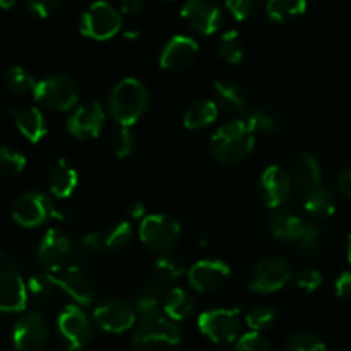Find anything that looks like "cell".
Returning a JSON list of instances; mask_svg holds the SVG:
<instances>
[{
	"label": "cell",
	"instance_id": "cell-1",
	"mask_svg": "<svg viewBox=\"0 0 351 351\" xmlns=\"http://www.w3.org/2000/svg\"><path fill=\"white\" fill-rule=\"evenodd\" d=\"M149 91L136 77H125L115 84L108 98V112L113 122L132 127L149 108Z\"/></svg>",
	"mask_w": 351,
	"mask_h": 351
},
{
	"label": "cell",
	"instance_id": "cell-2",
	"mask_svg": "<svg viewBox=\"0 0 351 351\" xmlns=\"http://www.w3.org/2000/svg\"><path fill=\"white\" fill-rule=\"evenodd\" d=\"M256 146V134L249 129L245 120H230L223 123L211 137V153L219 163L237 165L250 156Z\"/></svg>",
	"mask_w": 351,
	"mask_h": 351
},
{
	"label": "cell",
	"instance_id": "cell-3",
	"mask_svg": "<svg viewBox=\"0 0 351 351\" xmlns=\"http://www.w3.org/2000/svg\"><path fill=\"white\" fill-rule=\"evenodd\" d=\"M130 343L143 351L170 350L182 343V329L178 322L161 312L153 317L137 319Z\"/></svg>",
	"mask_w": 351,
	"mask_h": 351
},
{
	"label": "cell",
	"instance_id": "cell-4",
	"mask_svg": "<svg viewBox=\"0 0 351 351\" xmlns=\"http://www.w3.org/2000/svg\"><path fill=\"white\" fill-rule=\"evenodd\" d=\"M33 98L51 112H69L79 101L77 81L67 72H55L38 81Z\"/></svg>",
	"mask_w": 351,
	"mask_h": 351
},
{
	"label": "cell",
	"instance_id": "cell-5",
	"mask_svg": "<svg viewBox=\"0 0 351 351\" xmlns=\"http://www.w3.org/2000/svg\"><path fill=\"white\" fill-rule=\"evenodd\" d=\"M69 211L58 208L57 202L41 192L29 191L21 194L12 206V218L23 228H36L48 219H67Z\"/></svg>",
	"mask_w": 351,
	"mask_h": 351
},
{
	"label": "cell",
	"instance_id": "cell-6",
	"mask_svg": "<svg viewBox=\"0 0 351 351\" xmlns=\"http://www.w3.org/2000/svg\"><path fill=\"white\" fill-rule=\"evenodd\" d=\"M182 226L175 218L161 213L146 215L141 219L139 239L146 249L154 254H170L178 245Z\"/></svg>",
	"mask_w": 351,
	"mask_h": 351
},
{
	"label": "cell",
	"instance_id": "cell-7",
	"mask_svg": "<svg viewBox=\"0 0 351 351\" xmlns=\"http://www.w3.org/2000/svg\"><path fill=\"white\" fill-rule=\"evenodd\" d=\"M122 29V14L112 3L93 2L82 12L79 19V31L86 38L95 41H105L113 38Z\"/></svg>",
	"mask_w": 351,
	"mask_h": 351
},
{
	"label": "cell",
	"instance_id": "cell-8",
	"mask_svg": "<svg viewBox=\"0 0 351 351\" xmlns=\"http://www.w3.org/2000/svg\"><path fill=\"white\" fill-rule=\"evenodd\" d=\"M57 332L67 351H79L93 339V322L81 305L71 304L57 317Z\"/></svg>",
	"mask_w": 351,
	"mask_h": 351
},
{
	"label": "cell",
	"instance_id": "cell-9",
	"mask_svg": "<svg viewBox=\"0 0 351 351\" xmlns=\"http://www.w3.org/2000/svg\"><path fill=\"white\" fill-rule=\"evenodd\" d=\"M197 328L209 341L228 345L239 339L242 319L239 308H211L199 315Z\"/></svg>",
	"mask_w": 351,
	"mask_h": 351
},
{
	"label": "cell",
	"instance_id": "cell-10",
	"mask_svg": "<svg viewBox=\"0 0 351 351\" xmlns=\"http://www.w3.org/2000/svg\"><path fill=\"white\" fill-rule=\"evenodd\" d=\"M293 280L291 264L281 256L261 259L249 274V288L256 293H274Z\"/></svg>",
	"mask_w": 351,
	"mask_h": 351
},
{
	"label": "cell",
	"instance_id": "cell-11",
	"mask_svg": "<svg viewBox=\"0 0 351 351\" xmlns=\"http://www.w3.org/2000/svg\"><path fill=\"white\" fill-rule=\"evenodd\" d=\"M74 254L71 239L60 230H47L38 243V261L45 271L51 274L60 273L69 266Z\"/></svg>",
	"mask_w": 351,
	"mask_h": 351
},
{
	"label": "cell",
	"instance_id": "cell-12",
	"mask_svg": "<svg viewBox=\"0 0 351 351\" xmlns=\"http://www.w3.org/2000/svg\"><path fill=\"white\" fill-rule=\"evenodd\" d=\"M95 322L99 329L112 335H120L137 324V311L132 304L122 298H110L96 305L93 312Z\"/></svg>",
	"mask_w": 351,
	"mask_h": 351
},
{
	"label": "cell",
	"instance_id": "cell-13",
	"mask_svg": "<svg viewBox=\"0 0 351 351\" xmlns=\"http://www.w3.org/2000/svg\"><path fill=\"white\" fill-rule=\"evenodd\" d=\"M191 287L199 293L223 290L232 278V267L223 259H201L187 269Z\"/></svg>",
	"mask_w": 351,
	"mask_h": 351
},
{
	"label": "cell",
	"instance_id": "cell-14",
	"mask_svg": "<svg viewBox=\"0 0 351 351\" xmlns=\"http://www.w3.org/2000/svg\"><path fill=\"white\" fill-rule=\"evenodd\" d=\"M50 336L47 321L36 311L24 312L12 329V343L17 351H41Z\"/></svg>",
	"mask_w": 351,
	"mask_h": 351
},
{
	"label": "cell",
	"instance_id": "cell-15",
	"mask_svg": "<svg viewBox=\"0 0 351 351\" xmlns=\"http://www.w3.org/2000/svg\"><path fill=\"white\" fill-rule=\"evenodd\" d=\"M106 113L99 101L82 103L74 110L67 120V130L72 137L81 141H91L99 137L105 129Z\"/></svg>",
	"mask_w": 351,
	"mask_h": 351
},
{
	"label": "cell",
	"instance_id": "cell-16",
	"mask_svg": "<svg viewBox=\"0 0 351 351\" xmlns=\"http://www.w3.org/2000/svg\"><path fill=\"white\" fill-rule=\"evenodd\" d=\"M180 16L199 34H215L223 24V12L215 0H187Z\"/></svg>",
	"mask_w": 351,
	"mask_h": 351
},
{
	"label": "cell",
	"instance_id": "cell-17",
	"mask_svg": "<svg viewBox=\"0 0 351 351\" xmlns=\"http://www.w3.org/2000/svg\"><path fill=\"white\" fill-rule=\"evenodd\" d=\"M293 191L291 175L280 165H271L259 178V195L269 209H278L288 201Z\"/></svg>",
	"mask_w": 351,
	"mask_h": 351
},
{
	"label": "cell",
	"instance_id": "cell-18",
	"mask_svg": "<svg viewBox=\"0 0 351 351\" xmlns=\"http://www.w3.org/2000/svg\"><path fill=\"white\" fill-rule=\"evenodd\" d=\"M199 53V43L187 34L171 36L163 45L160 53V67L170 72L185 71L189 65L194 64Z\"/></svg>",
	"mask_w": 351,
	"mask_h": 351
},
{
	"label": "cell",
	"instance_id": "cell-19",
	"mask_svg": "<svg viewBox=\"0 0 351 351\" xmlns=\"http://www.w3.org/2000/svg\"><path fill=\"white\" fill-rule=\"evenodd\" d=\"M29 295L27 285L16 269H0V312H23Z\"/></svg>",
	"mask_w": 351,
	"mask_h": 351
},
{
	"label": "cell",
	"instance_id": "cell-20",
	"mask_svg": "<svg viewBox=\"0 0 351 351\" xmlns=\"http://www.w3.org/2000/svg\"><path fill=\"white\" fill-rule=\"evenodd\" d=\"M58 287L64 293H67L77 305L88 307L95 300V288L91 280L86 276L84 271L77 266H67L60 273L55 274Z\"/></svg>",
	"mask_w": 351,
	"mask_h": 351
},
{
	"label": "cell",
	"instance_id": "cell-21",
	"mask_svg": "<svg viewBox=\"0 0 351 351\" xmlns=\"http://www.w3.org/2000/svg\"><path fill=\"white\" fill-rule=\"evenodd\" d=\"M290 175L295 187L300 192H304V194L322 185L321 161L311 151H302V153L297 154Z\"/></svg>",
	"mask_w": 351,
	"mask_h": 351
},
{
	"label": "cell",
	"instance_id": "cell-22",
	"mask_svg": "<svg viewBox=\"0 0 351 351\" xmlns=\"http://www.w3.org/2000/svg\"><path fill=\"white\" fill-rule=\"evenodd\" d=\"M79 184L77 170L67 158H58L48 170V187L57 199H69Z\"/></svg>",
	"mask_w": 351,
	"mask_h": 351
},
{
	"label": "cell",
	"instance_id": "cell-23",
	"mask_svg": "<svg viewBox=\"0 0 351 351\" xmlns=\"http://www.w3.org/2000/svg\"><path fill=\"white\" fill-rule=\"evenodd\" d=\"M10 113H12L17 130L23 134L24 139L29 141L31 144H38L45 139V136L48 134V127L40 108L23 106V108L10 110Z\"/></svg>",
	"mask_w": 351,
	"mask_h": 351
},
{
	"label": "cell",
	"instance_id": "cell-24",
	"mask_svg": "<svg viewBox=\"0 0 351 351\" xmlns=\"http://www.w3.org/2000/svg\"><path fill=\"white\" fill-rule=\"evenodd\" d=\"M219 106L213 99H197L191 103L184 113V127L189 130H199L218 120Z\"/></svg>",
	"mask_w": 351,
	"mask_h": 351
},
{
	"label": "cell",
	"instance_id": "cell-25",
	"mask_svg": "<svg viewBox=\"0 0 351 351\" xmlns=\"http://www.w3.org/2000/svg\"><path fill=\"white\" fill-rule=\"evenodd\" d=\"M218 105L225 106L230 112H245L249 106V96L242 84L233 79H219L215 84Z\"/></svg>",
	"mask_w": 351,
	"mask_h": 351
},
{
	"label": "cell",
	"instance_id": "cell-26",
	"mask_svg": "<svg viewBox=\"0 0 351 351\" xmlns=\"http://www.w3.org/2000/svg\"><path fill=\"white\" fill-rule=\"evenodd\" d=\"M305 225H307V221L291 215V213H280L271 219L269 232L274 239L281 240V242L297 243L304 235Z\"/></svg>",
	"mask_w": 351,
	"mask_h": 351
},
{
	"label": "cell",
	"instance_id": "cell-27",
	"mask_svg": "<svg viewBox=\"0 0 351 351\" xmlns=\"http://www.w3.org/2000/svg\"><path fill=\"white\" fill-rule=\"evenodd\" d=\"M195 304L192 295L189 293L185 288H171L167 295H165L163 300V312L165 315H168L170 319H173L175 322H184L194 312Z\"/></svg>",
	"mask_w": 351,
	"mask_h": 351
},
{
	"label": "cell",
	"instance_id": "cell-28",
	"mask_svg": "<svg viewBox=\"0 0 351 351\" xmlns=\"http://www.w3.org/2000/svg\"><path fill=\"white\" fill-rule=\"evenodd\" d=\"M304 209L308 216L317 219H326L335 216L336 213V197L329 189L319 185L314 191L305 194Z\"/></svg>",
	"mask_w": 351,
	"mask_h": 351
},
{
	"label": "cell",
	"instance_id": "cell-29",
	"mask_svg": "<svg viewBox=\"0 0 351 351\" xmlns=\"http://www.w3.org/2000/svg\"><path fill=\"white\" fill-rule=\"evenodd\" d=\"M27 295L29 298H33L36 304L40 305H48L57 298V293L60 290L57 280H55V274L51 273H40L34 274L27 281Z\"/></svg>",
	"mask_w": 351,
	"mask_h": 351
},
{
	"label": "cell",
	"instance_id": "cell-30",
	"mask_svg": "<svg viewBox=\"0 0 351 351\" xmlns=\"http://www.w3.org/2000/svg\"><path fill=\"white\" fill-rule=\"evenodd\" d=\"M185 273V264L180 257L173 256V254H161L153 264V274L151 280L156 283L163 285V287H170L175 280Z\"/></svg>",
	"mask_w": 351,
	"mask_h": 351
},
{
	"label": "cell",
	"instance_id": "cell-31",
	"mask_svg": "<svg viewBox=\"0 0 351 351\" xmlns=\"http://www.w3.org/2000/svg\"><path fill=\"white\" fill-rule=\"evenodd\" d=\"M307 10V0H267L266 12L274 23H291Z\"/></svg>",
	"mask_w": 351,
	"mask_h": 351
},
{
	"label": "cell",
	"instance_id": "cell-32",
	"mask_svg": "<svg viewBox=\"0 0 351 351\" xmlns=\"http://www.w3.org/2000/svg\"><path fill=\"white\" fill-rule=\"evenodd\" d=\"M218 55L221 60H225L230 65H239L243 60L245 48H243V40L239 31L232 29L226 31L218 43Z\"/></svg>",
	"mask_w": 351,
	"mask_h": 351
},
{
	"label": "cell",
	"instance_id": "cell-33",
	"mask_svg": "<svg viewBox=\"0 0 351 351\" xmlns=\"http://www.w3.org/2000/svg\"><path fill=\"white\" fill-rule=\"evenodd\" d=\"M134 240V228L129 221H117L112 226H108L103 235L105 249L112 252H120L130 247Z\"/></svg>",
	"mask_w": 351,
	"mask_h": 351
},
{
	"label": "cell",
	"instance_id": "cell-34",
	"mask_svg": "<svg viewBox=\"0 0 351 351\" xmlns=\"http://www.w3.org/2000/svg\"><path fill=\"white\" fill-rule=\"evenodd\" d=\"M3 82H5L7 89L16 93V95H33L38 84L34 75L21 65L10 67L3 75Z\"/></svg>",
	"mask_w": 351,
	"mask_h": 351
},
{
	"label": "cell",
	"instance_id": "cell-35",
	"mask_svg": "<svg viewBox=\"0 0 351 351\" xmlns=\"http://www.w3.org/2000/svg\"><path fill=\"white\" fill-rule=\"evenodd\" d=\"M278 314L274 311V307L271 305H254L252 308H249L245 314V324L249 326L250 331H267V329L273 328L276 324Z\"/></svg>",
	"mask_w": 351,
	"mask_h": 351
},
{
	"label": "cell",
	"instance_id": "cell-36",
	"mask_svg": "<svg viewBox=\"0 0 351 351\" xmlns=\"http://www.w3.org/2000/svg\"><path fill=\"white\" fill-rule=\"evenodd\" d=\"M298 249L304 256L307 257H315L322 252L324 249V233H322L321 226L315 225V223L307 221L304 230V235L298 240Z\"/></svg>",
	"mask_w": 351,
	"mask_h": 351
},
{
	"label": "cell",
	"instance_id": "cell-37",
	"mask_svg": "<svg viewBox=\"0 0 351 351\" xmlns=\"http://www.w3.org/2000/svg\"><path fill=\"white\" fill-rule=\"evenodd\" d=\"M110 147L117 158H129L137 147V137L130 127L120 125L110 137Z\"/></svg>",
	"mask_w": 351,
	"mask_h": 351
},
{
	"label": "cell",
	"instance_id": "cell-38",
	"mask_svg": "<svg viewBox=\"0 0 351 351\" xmlns=\"http://www.w3.org/2000/svg\"><path fill=\"white\" fill-rule=\"evenodd\" d=\"M26 156L9 146L0 147V178H10L19 175L26 168Z\"/></svg>",
	"mask_w": 351,
	"mask_h": 351
},
{
	"label": "cell",
	"instance_id": "cell-39",
	"mask_svg": "<svg viewBox=\"0 0 351 351\" xmlns=\"http://www.w3.org/2000/svg\"><path fill=\"white\" fill-rule=\"evenodd\" d=\"M287 351H328L326 343L312 331H295L288 336Z\"/></svg>",
	"mask_w": 351,
	"mask_h": 351
},
{
	"label": "cell",
	"instance_id": "cell-40",
	"mask_svg": "<svg viewBox=\"0 0 351 351\" xmlns=\"http://www.w3.org/2000/svg\"><path fill=\"white\" fill-rule=\"evenodd\" d=\"M243 120L256 136H259V134L261 136H267V134H274L278 130V119L267 110H252V112L247 113Z\"/></svg>",
	"mask_w": 351,
	"mask_h": 351
},
{
	"label": "cell",
	"instance_id": "cell-41",
	"mask_svg": "<svg viewBox=\"0 0 351 351\" xmlns=\"http://www.w3.org/2000/svg\"><path fill=\"white\" fill-rule=\"evenodd\" d=\"M237 351H273L269 339L261 331H249L240 335L235 343Z\"/></svg>",
	"mask_w": 351,
	"mask_h": 351
},
{
	"label": "cell",
	"instance_id": "cell-42",
	"mask_svg": "<svg viewBox=\"0 0 351 351\" xmlns=\"http://www.w3.org/2000/svg\"><path fill=\"white\" fill-rule=\"evenodd\" d=\"M259 3L261 0H226L225 5L237 21H247L256 14Z\"/></svg>",
	"mask_w": 351,
	"mask_h": 351
},
{
	"label": "cell",
	"instance_id": "cell-43",
	"mask_svg": "<svg viewBox=\"0 0 351 351\" xmlns=\"http://www.w3.org/2000/svg\"><path fill=\"white\" fill-rule=\"evenodd\" d=\"M293 280L298 290H302L304 293H314L321 288L322 274L317 269H302L300 273L295 274Z\"/></svg>",
	"mask_w": 351,
	"mask_h": 351
},
{
	"label": "cell",
	"instance_id": "cell-44",
	"mask_svg": "<svg viewBox=\"0 0 351 351\" xmlns=\"http://www.w3.org/2000/svg\"><path fill=\"white\" fill-rule=\"evenodd\" d=\"M105 249V242H103V237L99 233L89 232L79 239L77 243V252L84 257H93L96 254H99Z\"/></svg>",
	"mask_w": 351,
	"mask_h": 351
},
{
	"label": "cell",
	"instance_id": "cell-45",
	"mask_svg": "<svg viewBox=\"0 0 351 351\" xmlns=\"http://www.w3.org/2000/svg\"><path fill=\"white\" fill-rule=\"evenodd\" d=\"M58 3H60V0H26L27 10L33 16L41 17V19L51 16L58 9Z\"/></svg>",
	"mask_w": 351,
	"mask_h": 351
},
{
	"label": "cell",
	"instance_id": "cell-46",
	"mask_svg": "<svg viewBox=\"0 0 351 351\" xmlns=\"http://www.w3.org/2000/svg\"><path fill=\"white\" fill-rule=\"evenodd\" d=\"M335 291L339 298H351V271H343L336 278Z\"/></svg>",
	"mask_w": 351,
	"mask_h": 351
},
{
	"label": "cell",
	"instance_id": "cell-47",
	"mask_svg": "<svg viewBox=\"0 0 351 351\" xmlns=\"http://www.w3.org/2000/svg\"><path fill=\"white\" fill-rule=\"evenodd\" d=\"M146 204L139 199H130L125 204V213L130 219H144L146 216Z\"/></svg>",
	"mask_w": 351,
	"mask_h": 351
},
{
	"label": "cell",
	"instance_id": "cell-48",
	"mask_svg": "<svg viewBox=\"0 0 351 351\" xmlns=\"http://www.w3.org/2000/svg\"><path fill=\"white\" fill-rule=\"evenodd\" d=\"M120 3V12L122 14H137L143 10V7L146 5V0H119Z\"/></svg>",
	"mask_w": 351,
	"mask_h": 351
},
{
	"label": "cell",
	"instance_id": "cell-49",
	"mask_svg": "<svg viewBox=\"0 0 351 351\" xmlns=\"http://www.w3.org/2000/svg\"><path fill=\"white\" fill-rule=\"evenodd\" d=\"M338 189L345 197L351 199V168L343 171L338 177Z\"/></svg>",
	"mask_w": 351,
	"mask_h": 351
},
{
	"label": "cell",
	"instance_id": "cell-50",
	"mask_svg": "<svg viewBox=\"0 0 351 351\" xmlns=\"http://www.w3.org/2000/svg\"><path fill=\"white\" fill-rule=\"evenodd\" d=\"M139 31L137 29H129V31H123V38L125 40H137L139 38Z\"/></svg>",
	"mask_w": 351,
	"mask_h": 351
},
{
	"label": "cell",
	"instance_id": "cell-51",
	"mask_svg": "<svg viewBox=\"0 0 351 351\" xmlns=\"http://www.w3.org/2000/svg\"><path fill=\"white\" fill-rule=\"evenodd\" d=\"M19 0H0V9H12Z\"/></svg>",
	"mask_w": 351,
	"mask_h": 351
},
{
	"label": "cell",
	"instance_id": "cell-52",
	"mask_svg": "<svg viewBox=\"0 0 351 351\" xmlns=\"http://www.w3.org/2000/svg\"><path fill=\"white\" fill-rule=\"evenodd\" d=\"M346 257H348V263L351 264V233L348 237V242H346Z\"/></svg>",
	"mask_w": 351,
	"mask_h": 351
},
{
	"label": "cell",
	"instance_id": "cell-53",
	"mask_svg": "<svg viewBox=\"0 0 351 351\" xmlns=\"http://www.w3.org/2000/svg\"><path fill=\"white\" fill-rule=\"evenodd\" d=\"M5 261H7V256L2 252V250H0V266H3V264H5Z\"/></svg>",
	"mask_w": 351,
	"mask_h": 351
},
{
	"label": "cell",
	"instance_id": "cell-54",
	"mask_svg": "<svg viewBox=\"0 0 351 351\" xmlns=\"http://www.w3.org/2000/svg\"><path fill=\"white\" fill-rule=\"evenodd\" d=\"M167 2H173V0H167Z\"/></svg>",
	"mask_w": 351,
	"mask_h": 351
}]
</instances>
